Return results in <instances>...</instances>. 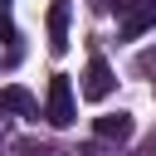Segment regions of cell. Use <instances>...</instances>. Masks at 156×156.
Segmentation results:
<instances>
[{
	"label": "cell",
	"mask_w": 156,
	"mask_h": 156,
	"mask_svg": "<svg viewBox=\"0 0 156 156\" xmlns=\"http://www.w3.org/2000/svg\"><path fill=\"white\" fill-rule=\"evenodd\" d=\"M73 112H78V107H73V83H68L63 73H54V78H49V93H44V117H49L54 127H68Z\"/></svg>",
	"instance_id": "6da1fadb"
},
{
	"label": "cell",
	"mask_w": 156,
	"mask_h": 156,
	"mask_svg": "<svg viewBox=\"0 0 156 156\" xmlns=\"http://www.w3.org/2000/svg\"><path fill=\"white\" fill-rule=\"evenodd\" d=\"M112 83H117V78H112L107 58H98V54H93V58H88V68H83V98H88V102H102V98L112 93Z\"/></svg>",
	"instance_id": "7a4b0ae2"
},
{
	"label": "cell",
	"mask_w": 156,
	"mask_h": 156,
	"mask_svg": "<svg viewBox=\"0 0 156 156\" xmlns=\"http://www.w3.org/2000/svg\"><path fill=\"white\" fill-rule=\"evenodd\" d=\"M0 117H39L34 93H29V88H20V83L0 88Z\"/></svg>",
	"instance_id": "3957f363"
},
{
	"label": "cell",
	"mask_w": 156,
	"mask_h": 156,
	"mask_svg": "<svg viewBox=\"0 0 156 156\" xmlns=\"http://www.w3.org/2000/svg\"><path fill=\"white\" fill-rule=\"evenodd\" d=\"M93 132H98L102 141H132L136 122H132V112H102V117L93 122Z\"/></svg>",
	"instance_id": "277c9868"
},
{
	"label": "cell",
	"mask_w": 156,
	"mask_h": 156,
	"mask_svg": "<svg viewBox=\"0 0 156 156\" xmlns=\"http://www.w3.org/2000/svg\"><path fill=\"white\" fill-rule=\"evenodd\" d=\"M151 24H156V0H136V5L122 15V39H141Z\"/></svg>",
	"instance_id": "5b68a950"
},
{
	"label": "cell",
	"mask_w": 156,
	"mask_h": 156,
	"mask_svg": "<svg viewBox=\"0 0 156 156\" xmlns=\"http://www.w3.org/2000/svg\"><path fill=\"white\" fill-rule=\"evenodd\" d=\"M68 15H73L68 0H54V5H49V49H54V54L68 49Z\"/></svg>",
	"instance_id": "8992f818"
},
{
	"label": "cell",
	"mask_w": 156,
	"mask_h": 156,
	"mask_svg": "<svg viewBox=\"0 0 156 156\" xmlns=\"http://www.w3.org/2000/svg\"><path fill=\"white\" fill-rule=\"evenodd\" d=\"M93 5H98V10H112V15H127L136 0H93Z\"/></svg>",
	"instance_id": "52a82bcc"
}]
</instances>
